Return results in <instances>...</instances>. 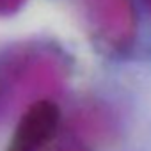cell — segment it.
I'll return each instance as SVG.
<instances>
[{"label": "cell", "mask_w": 151, "mask_h": 151, "mask_svg": "<svg viewBox=\"0 0 151 151\" xmlns=\"http://www.w3.org/2000/svg\"><path fill=\"white\" fill-rule=\"evenodd\" d=\"M69 77L60 48L45 41H25L0 53V116L23 112L39 100H55Z\"/></svg>", "instance_id": "obj_1"}, {"label": "cell", "mask_w": 151, "mask_h": 151, "mask_svg": "<svg viewBox=\"0 0 151 151\" xmlns=\"http://www.w3.org/2000/svg\"><path fill=\"white\" fill-rule=\"evenodd\" d=\"M86 20L93 39L109 52H126L137 23L132 0H86Z\"/></svg>", "instance_id": "obj_2"}, {"label": "cell", "mask_w": 151, "mask_h": 151, "mask_svg": "<svg viewBox=\"0 0 151 151\" xmlns=\"http://www.w3.org/2000/svg\"><path fill=\"white\" fill-rule=\"evenodd\" d=\"M69 130L82 144H109L116 139V119L112 112L98 101H84L69 116Z\"/></svg>", "instance_id": "obj_4"}, {"label": "cell", "mask_w": 151, "mask_h": 151, "mask_svg": "<svg viewBox=\"0 0 151 151\" xmlns=\"http://www.w3.org/2000/svg\"><path fill=\"white\" fill-rule=\"evenodd\" d=\"M62 123L55 100H39L29 105L16 121L6 151H48Z\"/></svg>", "instance_id": "obj_3"}, {"label": "cell", "mask_w": 151, "mask_h": 151, "mask_svg": "<svg viewBox=\"0 0 151 151\" xmlns=\"http://www.w3.org/2000/svg\"><path fill=\"white\" fill-rule=\"evenodd\" d=\"M52 151H89L86 144L78 142V140H69V142H64L57 147H53Z\"/></svg>", "instance_id": "obj_6"}, {"label": "cell", "mask_w": 151, "mask_h": 151, "mask_svg": "<svg viewBox=\"0 0 151 151\" xmlns=\"http://www.w3.org/2000/svg\"><path fill=\"white\" fill-rule=\"evenodd\" d=\"M23 4H25V0H0V14L16 13Z\"/></svg>", "instance_id": "obj_5"}]
</instances>
